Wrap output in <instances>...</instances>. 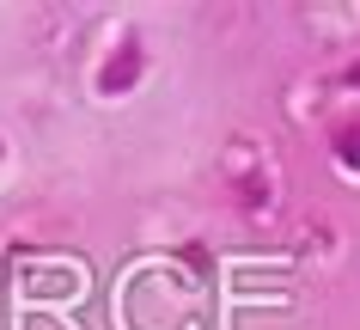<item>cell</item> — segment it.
Listing matches in <instances>:
<instances>
[{
  "instance_id": "6da1fadb",
  "label": "cell",
  "mask_w": 360,
  "mask_h": 330,
  "mask_svg": "<svg viewBox=\"0 0 360 330\" xmlns=\"http://www.w3.org/2000/svg\"><path fill=\"white\" fill-rule=\"evenodd\" d=\"M336 159H342V172L360 177V117H348V122L336 129Z\"/></svg>"
},
{
  "instance_id": "3957f363",
  "label": "cell",
  "mask_w": 360,
  "mask_h": 330,
  "mask_svg": "<svg viewBox=\"0 0 360 330\" xmlns=\"http://www.w3.org/2000/svg\"><path fill=\"white\" fill-rule=\"evenodd\" d=\"M342 86H354V92H360V61H348V68H342Z\"/></svg>"
},
{
  "instance_id": "7a4b0ae2",
  "label": "cell",
  "mask_w": 360,
  "mask_h": 330,
  "mask_svg": "<svg viewBox=\"0 0 360 330\" xmlns=\"http://www.w3.org/2000/svg\"><path fill=\"white\" fill-rule=\"evenodd\" d=\"M134 74H141V61H134V49H122V61H110V68L98 74V86H104V92H122V86H134Z\"/></svg>"
}]
</instances>
